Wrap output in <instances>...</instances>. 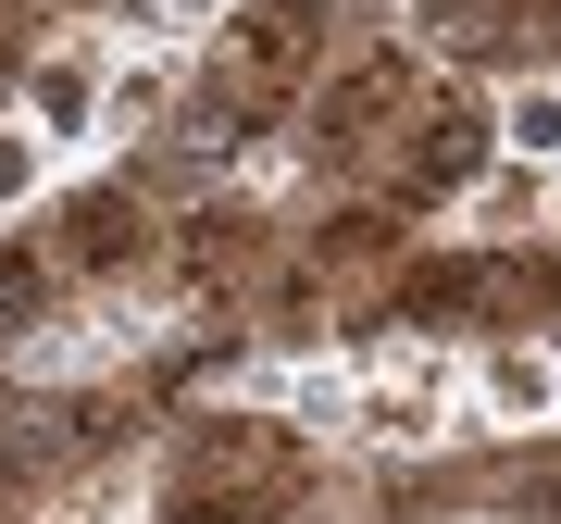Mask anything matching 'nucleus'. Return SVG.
<instances>
[{
  "label": "nucleus",
  "mask_w": 561,
  "mask_h": 524,
  "mask_svg": "<svg viewBox=\"0 0 561 524\" xmlns=\"http://www.w3.org/2000/svg\"><path fill=\"white\" fill-rule=\"evenodd\" d=\"M38 250L62 262V287L76 300H113V287H150L162 275V201L125 162H101V175H62L38 201Z\"/></svg>",
  "instance_id": "f257e3e1"
},
{
  "label": "nucleus",
  "mask_w": 561,
  "mask_h": 524,
  "mask_svg": "<svg viewBox=\"0 0 561 524\" xmlns=\"http://www.w3.org/2000/svg\"><path fill=\"white\" fill-rule=\"evenodd\" d=\"M337 50H350V13H337V0H250L201 62H225L262 113H300L312 88L337 76Z\"/></svg>",
  "instance_id": "f03ea898"
},
{
  "label": "nucleus",
  "mask_w": 561,
  "mask_h": 524,
  "mask_svg": "<svg viewBox=\"0 0 561 524\" xmlns=\"http://www.w3.org/2000/svg\"><path fill=\"white\" fill-rule=\"evenodd\" d=\"M113 50H125L113 25H50L38 50H13V125H38L62 150V175L101 162V62Z\"/></svg>",
  "instance_id": "7ed1b4c3"
},
{
  "label": "nucleus",
  "mask_w": 561,
  "mask_h": 524,
  "mask_svg": "<svg viewBox=\"0 0 561 524\" xmlns=\"http://www.w3.org/2000/svg\"><path fill=\"white\" fill-rule=\"evenodd\" d=\"M461 400L486 437H549L561 424V338H474L461 350Z\"/></svg>",
  "instance_id": "20e7f679"
},
{
  "label": "nucleus",
  "mask_w": 561,
  "mask_h": 524,
  "mask_svg": "<svg viewBox=\"0 0 561 524\" xmlns=\"http://www.w3.org/2000/svg\"><path fill=\"white\" fill-rule=\"evenodd\" d=\"M187 101V50H113L101 62V162H138Z\"/></svg>",
  "instance_id": "39448f33"
},
{
  "label": "nucleus",
  "mask_w": 561,
  "mask_h": 524,
  "mask_svg": "<svg viewBox=\"0 0 561 524\" xmlns=\"http://www.w3.org/2000/svg\"><path fill=\"white\" fill-rule=\"evenodd\" d=\"M486 138H500V162H524V175H561V62H512V76L486 88Z\"/></svg>",
  "instance_id": "423d86ee"
},
{
  "label": "nucleus",
  "mask_w": 561,
  "mask_h": 524,
  "mask_svg": "<svg viewBox=\"0 0 561 524\" xmlns=\"http://www.w3.org/2000/svg\"><path fill=\"white\" fill-rule=\"evenodd\" d=\"M62 300H76V287H62V262H50L38 238H0V363H13V350L38 338Z\"/></svg>",
  "instance_id": "0eeeda50"
},
{
  "label": "nucleus",
  "mask_w": 561,
  "mask_h": 524,
  "mask_svg": "<svg viewBox=\"0 0 561 524\" xmlns=\"http://www.w3.org/2000/svg\"><path fill=\"white\" fill-rule=\"evenodd\" d=\"M50 187H62V150L38 138V125H13V113H0V225H38Z\"/></svg>",
  "instance_id": "6e6552de"
},
{
  "label": "nucleus",
  "mask_w": 561,
  "mask_h": 524,
  "mask_svg": "<svg viewBox=\"0 0 561 524\" xmlns=\"http://www.w3.org/2000/svg\"><path fill=\"white\" fill-rule=\"evenodd\" d=\"M138 524H250V512H225V500H201V487H150V512Z\"/></svg>",
  "instance_id": "1a4fd4ad"
},
{
  "label": "nucleus",
  "mask_w": 561,
  "mask_h": 524,
  "mask_svg": "<svg viewBox=\"0 0 561 524\" xmlns=\"http://www.w3.org/2000/svg\"><path fill=\"white\" fill-rule=\"evenodd\" d=\"M437 524H524V512H500V500H474V487H461V500H449Z\"/></svg>",
  "instance_id": "9d476101"
}]
</instances>
